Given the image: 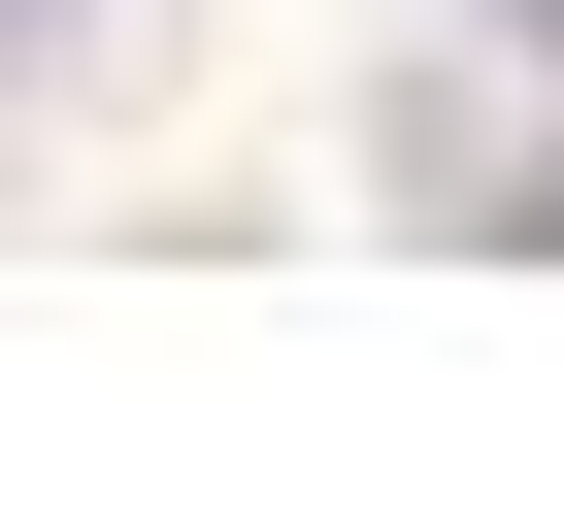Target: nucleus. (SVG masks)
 <instances>
[{"instance_id": "1", "label": "nucleus", "mask_w": 564, "mask_h": 531, "mask_svg": "<svg viewBox=\"0 0 564 531\" xmlns=\"http://www.w3.org/2000/svg\"><path fill=\"white\" fill-rule=\"evenodd\" d=\"M498 34H564V0H498Z\"/></svg>"}]
</instances>
